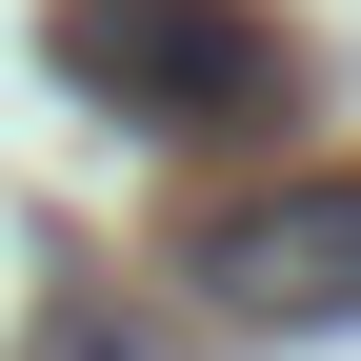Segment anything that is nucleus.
I'll return each instance as SVG.
<instances>
[{
	"label": "nucleus",
	"mask_w": 361,
	"mask_h": 361,
	"mask_svg": "<svg viewBox=\"0 0 361 361\" xmlns=\"http://www.w3.org/2000/svg\"><path fill=\"white\" fill-rule=\"evenodd\" d=\"M201 301L221 322H361V161H301V180H261V201H221L201 221Z\"/></svg>",
	"instance_id": "obj_2"
},
{
	"label": "nucleus",
	"mask_w": 361,
	"mask_h": 361,
	"mask_svg": "<svg viewBox=\"0 0 361 361\" xmlns=\"http://www.w3.org/2000/svg\"><path fill=\"white\" fill-rule=\"evenodd\" d=\"M40 361H180V341H141V322H61Z\"/></svg>",
	"instance_id": "obj_3"
},
{
	"label": "nucleus",
	"mask_w": 361,
	"mask_h": 361,
	"mask_svg": "<svg viewBox=\"0 0 361 361\" xmlns=\"http://www.w3.org/2000/svg\"><path fill=\"white\" fill-rule=\"evenodd\" d=\"M40 61L101 80L121 121H161V141H241V121H301V40L241 20V0H61L40 20Z\"/></svg>",
	"instance_id": "obj_1"
}]
</instances>
